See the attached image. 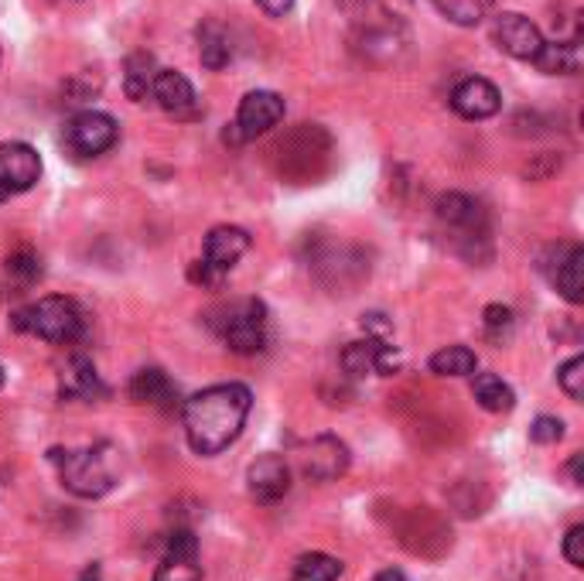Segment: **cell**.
I'll use <instances>...</instances> for the list:
<instances>
[{
    "mask_svg": "<svg viewBox=\"0 0 584 581\" xmlns=\"http://www.w3.org/2000/svg\"><path fill=\"white\" fill-rule=\"evenodd\" d=\"M8 274L17 277L21 285H32L41 277V261L32 254V250H17V254L8 257Z\"/></svg>",
    "mask_w": 584,
    "mask_h": 581,
    "instance_id": "obj_29",
    "label": "cell"
},
{
    "mask_svg": "<svg viewBox=\"0 0 584 581\" xmlns=\"http://www.w3.org/2000/svg\"><path fill=\"white\" fill-rule=\"evenodd\" d=\"M131 400L134 403H147V408H158V411H174L178 408V390L168 380V373L158 366H147L137 370L134 380H131Z\"/></svg>",
    "mask_w": 584,
    "mask_h": 581,
    "instance_id": "obj_18",
    "label": "cell"
},
{
    "mask_svg": "<svg viewBox=\"0 0 584 581\" xmlns=\"http://www.w3.org/2000/svg\"><path fill=\"white\" fill-rule=\"evenodd\" d=\"M482 325H486V336L492 339V342H506L513 336V328H516V318H513V312L506 308V305H489L486 308V315H482Z\"/></svg>",
    "mask_w": 584,
    "mask_h": 581,
    "instance_id": "obj_27",
    "label": "cell"
},
{
    "mask_svg": "<svg viewBox=\"0 0 584 581\" xmlns=\"http://www.w3.org/2000/svg\"><path fill=\"white\" fill-rule=\"evenodd\" d=\"M342 366H345L349 376H366V373L393 376L400 370V352L393 346H387L384 339L349 342L345 352H342Z\"/></svg>",
    "mask_w": 584,
    "mask_h": 581,
    "instance_id": "obj_13",
    "label": "cell"
},
{
    "mask_svg": "<svg viewBox=\"0 0 584 581\" xmlns=\"http://www.w3.org/2000/svg\"><path fill=\"white\" fill-rule=\"evenodd\" d=\"M499 107H502L499 89L489 80H482V75H469V80H462L451 89V110L465 120H489L499 113Z\"/></svg>",
    "mask_w": 584,
    "mask_h": 581,
    "instance_id": "obj_14",
    "label": "cell"
},
{
    "mask_svg": "<svg viewBox=\"0 0 584 581\" xmlns=\"http://www.w3.org/2000/svg\"><path fill=\"white\" fill-rule=\"evenodd\" d=\"M246 489L257 503H281L291 493V465L281 455H260L246 472Z\"/></svg>",
    "mask_w": 584,
    "mask_h": 581,
    "instance_id": "obj_12",
    "label": "cell"
},
{
    "mask_svg": "<svg viewBox=\"0 0 584 581\" xmlns=\"http://www.w3.org/2000/svg\"><path fill=\"white\" fill-rule=\"evenodd\" d=\"M253 394L243 384H219L185 400L182 421L185 438L195 455H219L230 448L246 427Z\"/></svg>",
    "mask_w": 584,
    "mask_h": 581,
    "instance_id": "obj_1",
    "label": "cell"
},
{
    "mask_svg": "<svg viewBox=\"0 0 584 581\" xmlns=\"http://www.w3.org/2000/svg\"><path fill=\"white\" fill-rule=\"evenodd\" d=\"M257 4H260V11H264L267 17H288V14L294 11L297 0H257Z\"/></svg>",
    "mask_w": 584,
    "mask_h": 581,
    "instance_id": "obj_33",
    "label": "cell"
},
{
    "mask_svg": "<svg viewBox=\"0 0 584 581\" xmlns=\"http://www.w3.org/2000/svg\"><path fill=\"white\" fill-rule=\"evenodd\" d=\"M557 384L571 400L584 397V356H571L561 370H557Z\"/></svg>",
    "mask_w": 584,
    "mask_h": 581,
    "instance_id": "obj_28",
    "label": "cell"
},
{
    "mask_svg": "<svg viewBox=\"0 0 584 581\" xmlns=\"http://www.w3.org/2000/svg\"><path fill=\"white\" fill-rule=\"evenodd\" d=\"M547 75H574L577 72V48L574 41H544L540 56L533 59Z\"/></svg>",
    "mask_w": 584,
    "mask_h": 581,
    "instance_id": "obj_24",
    "label": "cell"
},
{
    "mask_svg": "<svg viewBox=\"0 0 584 581\" xmlns=\"http://www.w3.org/2000/svg\"><path fill=\"white\" fill-rule=\"evenodd\" d=\"M349 469V448L336 435L312 438L301 448V472L315 479V483H332V479L345 475Z\"/></svg>",
    "mask_w": 584,
    "mask_h": 581,
    "instance_id": "obj_10",
    "label": "cell"
},
{
    "mask_svg": "<svg viewBox=\"0 0 584 581\" xmlns=\"http://www.w3.org/2000/svg\"><path fill=\"white\" fill-rule=\"evenodd\" d=\"M155 581H202L198 537L192 530H174L168 537V550L155 571Z\"/></svg>",
    "mask_w": 584,
    "mask_h": 581,
    "instance_id": "obj_11",
    "label": "cell"
},
{
    "mask_svg": "<svg viewBox=\"0 0 584 581\" xmlns=\"http://www.w3.org/2000/svg\"><path fill=\"white\" fill-rule=\"evenodd\" d=\"M14 328L17 332H32L41 342H52V346H72L80 342L86 332V315L83 308L75 305L72 298H41L38 305L24 308L14 315Z\"/></svg>",
    "mask_w": 584,
    "mask_h": 581,
    "instance_id": "obj_2",
    "label": "cell"
},
{
    "mask_svg": "<svg viewBox=\"0 0 584 581\" xmlns=\"http://www.w3.org/2000/svg\"><path fill=\"white\" fill-rule=\"evenodd\" d=\"M571 479H574V486H581V455H574V459H571Z\"/></svg>",
    "mask_w": 584,
    "mask_h": 581,
    "instance_id": "obj_36",
    "label": "cell"
},
{
    "mask_svg": "<svg viewBox=\"0 0 584 581\" xmlns=\"http://www.w3.org/2000/svg\"><path fill=\"white\" fill-rule=\"evenodd\" d=\"M86 581H96V578H86Z\"/></svg>",
    "mask_w": 584,
    "mask_h": 581,
    "instance_id": "obj_38",
    "label": "cell"
},
{
    "mask_svg": "<svg viewBox=\"0 0 584 581\" xmlns=\"http://www.w3.org/2000/svg\"><path fill=\"white\" fill-rule=\"evenodd\" d=\"M284 120V99L270 93V89H257V93H246L243 104L236 110V120L230 123V131H226V141L230 144H243V141H253L267 134L270 128Z\"/></svg>",
    "mask_w": 584,
    "mask_h": 581,
    "instance_id": "obj_5",
    "label": "cell"
},
{
    "mask_svg": "<svg viewBox=\"0 0 584 581\" xmlns=\"http://www.w3.org/2000/svg\"><path fill=\"white\" fill-rule=\"evenodd\" d=\"M342 574V561L332 558V554H321V550H312V554H301L294 561V571H291V581H339Z\"/></svg>",
    "mask_w": 584,
    "mask_h": 581,
    "instance_id": "obj_23",
    "label": "cell"
},
{
    "mask_svg": "<svg viewBox=\"0 0 584 581\" xmlns=\"http://www.w3.org/2000/svg\"><path fill=\"white\" fill-rule=\"evenodd\" d=\"M564 558L571 568H584V526H571L564 537Z\"/></svg>",
    "mask_w": 584,
    "mask_h": 581,
    "instance_id": "obj_31",
    "label": "cell"
},
{
    "mask_svg": "<svg viewBox=\"0 0 584 581\" xmlns=\"http://www.w3.org/2000/svg\"><path fill=\"white\" fill-rule=\"evenodd\" d=\"M246 250H250L246 230H240V226H216L206 237V246H202V261L212 264L222 274H230L243 261Z\"/></svg>",
    "mask_w": 584,
    "mask_h": 581,
    "instance_id": "obj_16",
    "label": "cell"
},
{
    "mask_svg": "<svg viewBox=\"0 0 584 581\" xmlns=\"http://www.w3.org/2000/svg\"><path fill=\"white\" fill-rule=\"evenodd\" d=\"M438 219L448 226V230L462 233V240H486L489 226H486V213L475 198L462 195V192H448L438 198Z\"/></svg>",
    "mask_w": 584,
    "mask_h": 581,
    "instance_id": "obj_15",
    "label": "cell"
},
{
    "mask_svg": "<svg viewBox=\"0 0 584 581\" xmlns=\"http://www.w3.org/2000/svg\"><path fill=\"white\" fill-rule=\"evenodd\" d=\"M472 394L478 400V408H486L489 414H510L516 408V394L513 387L502 380L496 373H478L475 384H472Z\"/></svg>",
    "mask_w": 584,
    "mask_h": 581,
    "instance_id": "obj_21",
    "label": "cell"
},
{
    "mask_svg": "<svg viewBox=\"0 0 584 581\" xmlns=\"http://www.w3.org/2000/svg\"><path fill=\"white\" fill-rule=\"evenodd\" d=\"M117 120L110 113H96V110H86L80 117L69 120L65 128V144L75 158H96V155H107V150L117 144Z\"/></svg>",
    "mask_w": 584,
    "mask_h": 581,
    "instance_id": "obj_7",
    "label": "cell"
},
{
    "mask_svg": "<svg viewBox=\"0 0 584 581\" xmlns=\"http://www.w3.org/2000/svg\"><path fill=\"white\" fill-rule=\"evenodd\" d=\"M155 99L161 104V110L174 113V117H195L198 113V96L192 89V83L182 72L174 69H158L155 75Z\"/></svg>",
    "mask_w": 584,
    "mask_h": 581,
    "instance_id": "obj_17",
    "label": "cell"
},
{
    "mask_svg": "<svg viewBox=\"0 0 584 581\" xmlns=\"http://www.w3.org/2000/svg\"><path fill=\"white\" fill-rule=\"evenodd\" d=\"M478 370V356L469 346H448L430 356V373L438 376H472Z\"/></svg>",
    "mask_w": 584,
    "mask_h": 581,
    "instance_id": "obj_25",
    "label": "cell"
},
{
    "mask_svg": "<svg viewBox=\"0 0 584 581\" xmlns=\"http://www.w3.org/2000/svg\"><path fill=\"white\" fill-rule=\"evenodd\" d=\"M48 459L59 469L62 486L80 499H99L117 486V475L96 448H52Z\"/></svg>",
    "mask_w": 584,
    "mask_h": 581,
    "instance_id": "obj_4",
    "label": "cell"
},
{
    "mask_svg": "<svg viewBox=\"0 0 584 581\" xmlns=\"http://www.w3.org/2000/svg\"><path fill=\"white\" fill-rule=\"evenodd\" d=\"M198 59H202V65L212 69V72L230 65L233 38H230V32H226V24H219V21L198 24Z\"/></svg>",
    "mask_w": 584,
    "mask_h": 581,
    "instance_id": "obj_20",
    "label": "cell"
},
{
    "mask_svg": "<svg viewBox=\"0 0 584 581\" xmlns=\"http://www.w3.org/2000/svg\"><path fill=\"white\" fill-rule=\"evenodd\" d=\"M155 75H158L155 56H147V52L131 56V59H126V69H123L126 96H131L134 104H144L147 96H155Z\"/></svg>",
    "mask_w": 584,
    "mask_h": 581,
    "instance_id": "obj_22",
    "label": "cell"
},
{
    "mask_svg": "<svg viewBox=\"0 0 584 581\" xmlns=\"http://www.w3.org/2000/svg\"><path fill=\"white\" fill-rule=\"evenodd\" d=\"M540 270L557 294L571 301V305H581L584 301V250L577 243L547 246L540 257Z\"/></svg>",
    "mask_w": 584,
    "mask_h": 581,
    "instance_id": "obj_6",
    "label": "cell"
},
{
    "mask_svg": "<svg viewBox=\"0 0 584 581\" xmlns=\"http://www.w3.org/2000/svg\"><path fill=\"white\" fill-rule=\"evenodd\" d=\"M188 277H192L195 285H202V288H219V285L226 281V274L216 270V267L206 264V261H195V264L188 267Z\"/></svg>",
    "mask_w": 584,
    "mask_h": 581,
    "instance_id": "obj_32",
    "label": "cell"
},
{
    "mask_svg": "<svg viewBox=\"0 0 584 581\" xmlns=\"http://www.w3.org/2000/svg\"><path fill=\"white\" fill-rule=\"evenodd\" d=\"M492 41L502 48L506 56H513L520 62H533L540 56V48H544V35L540 28L533 24L526 14H516V11H506L492 21Z\"/></svg>",
    "mask_w": 584,
    "mask_h": 581,
    "instance_id": "obj_9",
    "label": "cell"
},
{
    "mask_svg": "<svg viewBox=\"0 0 584 581\" xmlns=\"http://www.w3.org/2000/svg\"><path fill=\"white\" fill-rule=\"evenodd\" d=\"M212 332L240 356H257L267 346V308L257 298H240L209 315Z\"/></svg>",
    "mask_w": 584,
    "mask_h": 581,
    "instance_id": "obj_3",
    "label": "cell"
},
{
    "mask_svg": "<svg viewBox=\"0 0 584 581\" xmlns=\"http://www.w3.org/2000/svg\"><path fill=\"white\" fill-rule=\"evenodd\" d=\"M561 438H564V421H561V417L540 414L537 421L530 424V441H537V445H557Z\"/></svg>",
    "mask_w": 584,
    "mask_h": 581,
    "instance_id": "obj_30",
    "label": "cell"
},
{
    "mask_svg": "<svg viewBox=\"0 0 584 581\" xmlns=\"http://www.w3.org/2000/svg\"><path fill=\"white\" fill-rule=\"evenodd\" d=\"M379 8H384L390 17L403 21V17H411V11H414V0H379Z\"/></svg>",
    "mask_w": 584,
    "mask_h": 581,
    "instance_id": "obj_34",
    "label": "cell"
},
{
    "mask_svg": "<svg viewBox=\"0 0 584 581\" xmlns=\"http://www.w3.org/2000/svg\"><path fill=\"white\" fill-rule=\"evenodd\" d=\"M59 390H62V397H69V400H96V397H107L104 380H99L96 366H93L86 356L69 360V366L62 370Z\"/></svg>",
    "mask_w": 584,
    "mask_h": 581,
    "instance_id": "obj_19",
    "label": "cell"
},
{
    "mask_svg": "<svg viewBox=\"0 0 584 581\" xmlns=\"http://www.w3.org/2000/svg\"><path fill=\"white\" fill-rule=\"evenodd\" d=\"M38 179H41V158L32 144L21 141L0 144V202L35 189Z\"/></svg>",
    "mask_w": 584,
    "mask_h": 581,
    "instance_id": "obj_8",
    "label": "cell"
},
{
    "mask_svg": "<svg viewBox=\"0 0 584 581\" xmlns=\"http://www.w3.org/2000/svg\"><path fill=\"white\" fill-rule=\"evenodd\" d=\"M435 8L462 28H475V24L489 14V0H435Z\"/></svg>",
    "mask_w": 584,
    "mask_h": 581,
    "instance_id": "obj_26",
    "label": "cell"
},
{
    "mask_svg": "<svg viewBox=\"0 0 584 581\" xmlns=\"http://www.w3.org/2000/svg\"><path fill=\"white\" fill-rule=\"evenodd\" d=\"M376 581H407V578H403V571H397V568H387L376 574Z\"/></svg>",
    "mask_w": 584,
    "mask_h": 581,
    "instance_id": "obj_35",
    "label": "cell"
},
{
    "mask_svg": "<svg viewBox=\"0 0 584 581\" xmlns=\"http://www.w3.org/2000/svg\"><path fill=\"white\" fill-rule=\"evenodd\" d=\"M0 387H4V366H0Z\"/></svg>",
    "mask_w": 584,
    "mask_h": 581,
    "instance_id": "obj_37",
    "label": "cell"
}]
</instances>
